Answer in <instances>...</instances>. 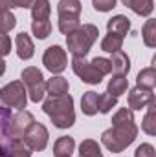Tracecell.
Returning <instances> with one entry per match:
<instances>
[{
	"label": "cell",
	"instance_id": "3957f363",
	"mask_svg": "<svg viewBox=\"0 0 156 157\" xmlns=\"http://www.w3.org/2000/svg\"><path fill=\"white\" fill-rule=\"evenodd\" d=\"M97 35H99V31L94 24H83L76 31L66 35V48L72 53V57L84 59L88 55L90 48L94 46V42L97 40Z\"/></svg>",
	"mask_w": 156,
	"mask_h": 157
},
{
	"label": "cell",
	"instance_id": "1f68e13d",
	"mask_svg": "<svg viewBox=\"0 0 156 157\" xmlns=\"http://www.w3.org/2000/svg\"><path fill=\"white\" fill-rule=\"evenodd\" d=\"M134 157H156L154 146H153V144H149V143L140 144V146L136 148V152H134Z\"/></svg>",
	"mask_w": 156,
	"mask_h": 157
},
{
	"label": "cell",
	"instance_id": "7c38bea8",
	"mask_svg": "<svg viewBox=\"0 0 156 157\" xmlns=\"http://www.w3.org/2000/svg\"><path fill=\"white\" fill-rule=\"evenodd\" d=\"M11 0H0V35H7L17 26V18L11 13Z\"/></svg>",
	"mask_w": 156,
	"mask_h": 157
},
{
	"label": "cell",
	"instance_id": "4316f807",
	"mask_svg": "<svg viewBox=\"0 0 156 157\" xmlns=\"http://www.w3.org/2000/svg\"><path fill=\"white\" fill-rule=\"evenodd\" d=\"M121 46H123V37L114 35V33H109L101 40V49L107 51V53H116V51L121 49Z\"/></svg>",
	"mask_w": 156,
	"mask_h": 157
},
{
	"label": "cell",
	"instance_id": "8fae6325",
	"mask_svg": "<svg viewBox=\"0 0 156 157\" xmlns=\"http://www.w3.org/2000/svg\"><path fill=\"white\" fill-rule=\"evenodd\" d=\"M151 101H154V93L153 90H147V88H132L129 91V108L130 110H142L145 108Z\"/></svg>",
	"mask_w": 156,
	"mask_h": 157
},
{
	"label": "cell",
	"instance_id": "9a60e30c",
	"mask_svg": "<svg viewBox=\"0 0 156 157\" xmlns=\"http://www.w3.org/2000/svg\"><path fill=\"white\" fill-rule=\"evenodd\" d=\"M112 64V73L116 75H127L130 70V59L127 57V53H123L121 49L112 53V59H109Z\"/></svg>",
	"mask_w": 156,
	"mask_h": 157
},
{
	"label": "cell",
	"instance_id": "83f0119b",
	"mask_svg": "<svg viewBox=\"0 0 156 157\" xmlns=\"http://www.w3.org/2000/svg\"><path fill=\"white\" fill-rule=\"evenodd\" d=\"M57 13L59 15H81V2L79 0H59Z\"/></svg>",
	"mask_w": 156,
	"mask_h": 157
},
{
	"label": "cell",
	"instance_id": "2e32d148",
	"mask_svg": "<svg viewBox=\"0 0 156 157\" xmlns=\"http://www.w3.org/2000/svg\"><path fill=\"white\" fill-rule=\"evenodd\" d=\"M121 2L140 17H149L154 9V0H121Z\"/></svg>",
	"mask_w": 156,
	"mask_h": 157
},
{
	"label": "cell",
	"instance_id": "8992f818",
	"mask_svg": "<svg viewBox=\"0 0 156 157\" xmlns=\"http://www.w3.org/2000/svg\"><path fill=\"white\" fill-rule=\"evenodd\" d=\"M33 122H35L33 113H30V112H26V110H20L18 113L11 115L7 126L4 128V132H6L9 137H13V139H24L28 128H30Z\"/></svg>",
	"mask_w": 156,
	"mask_h": 157
},
{
	"label": "cell",
	"instance_id": "9c48e42d",
	"mask_svg": "<svg viewBox=\"0 0 156 157\" xmlns=\"http://www.w3.org/2000/svg\"><path fill=\"white\" fill-rule=\"evenodd\" d=\"M48 137H50L48 128L44 124H40V122H33L28 128V132H26L22 141L31 152H42L46 148V144H48Z\"/></svg>",
	"mask_w": 156,
	"mask_h": 157
},
{
	"label": "cell",
	"instance_id": "d590c367",
	"mask_svg": "<svg viewBox=\"0 0 156 157\" xmlns=\"http://www.w3.org/2000/svg\"><path fill=\"white\" fill-rule=\"evenodd\" d=\"M33 2H35V0H11V6H13V7H24V9H26V7H31Z\"/></svg>",
	"mask_w": 156,
	"mask_h": 157
},
{
	"label": "cell",
	"instance_id": "ac0fdd59",
	"mask_svg": "<svg viewBox=\"0 0 156 157\" xmlns=\"http://www.w3.org/2000/svg\"><path fill=\"white\" fill-rule=\"evenodd\" d=\"M142 130L147 135H156V101L147 104V113L142 121Z\"/></svg>",
	"mask_w": 156,
	"mask_h": 157
},
{
	"label": "cell",
	"instance_id": "44dd1931",
	"mask_svg": "<svg viewBox=\"0 0 156 157\" xmlns=\"http://www.w3.org/2000/svg\"><path fill=\"white\" fill-rule=\"evenodd\" d=\"M97 102H99V95L96 91H86L81 99V110L84 115H96L97 110Z\"/></svg>",
	"mask_w": 156,
	"mask_h": 157
},
{
	"label": "cell",
	"instance_id": "cb8c5ba5",
	"mask_svg": "<svg viewBox=\"0 0 156 157\" xmlns=\"http://www.w3.org/2000/svg\"><path fill=\"white\" fill-rule=\"evenodd\" d=\"M136 82H138V86H140V88H147V90H153V88L156 86V70H154V66L142 70V71L138 73V78H136Z\"/></svg>",
	"mask_w": 156,
	"mask_h": 157
},
{
	"label": "cell",
	"instance_id": "d6a6232c",
	"mask_svg": "<svg viewBox=\"0 0 156 157\" xmlns=\"http://www.w3.org/2000/svg\"><path fill=\"white\" fill-rule=\"evenodd\" d=\"M92 6L96 11H101V13H107L110 9L116 7V0H92Z\"/></svg>",
	"mask_w": 156,
	"mask_h": 157
},
{
	"label": "cell",
	"instance_id": "5bb4252c",
	"mask_svg": "<svg viewBox=\"0 0 156 157\" xmlns=\"http://www.w3.org/2000/svg\"><path fill=\"white\" fill-rule=\"evenodd\" d=\"M107 29H109V33L125 37L129 33V29H130V20L127 17H123V15H116L107 22Z\"/></svg>",
	"mask_w": 156,
	"mask_h": 157
},
{
	"label": "cell",
	"instance_id": "7402d4cb",
	"mask_svg": "<svg viewBox=\"0 0 156 157\" xmlns=\"http://www.w3.org/2000/svg\"><path fill=\"white\" fill-rule=\"evenodd\" d=\"M129 88V78L125 75H114V77L109 80V88H107V93L114 95V97H119L127 91Z\"/></svg>",
	"mask_w": 156,
	"mask_h": 157
},
{
	"label": "cell",
	"instance_id": "484cf974",
	"mask_svg": "<svg viewBox=\"0 0 156 157\" xmlns=\"http://www.w3.org/2000/svg\"><path fill=\"white\" fill-rule=\"evenodd\" d=\"M79 157H103V154L94 139H84L79 144Z\"/></svg>",
	"mask_w": 156,
	"mask_h": 157
},
{
	"label": "cell",
	"instance_id": "5b68a950",
	"mask_svg": "<svg viewBox=\"0 0 156 157\" xmlns=\"http://www.w3.org/2000/svg\"><path fill=\"white\" fill-rule=\"evenodd\" d=\"M22 82L28 90V95L33 102H40L46 95V82H44V77H42V71L39 68H24L22 70Z\"/></svg>",
	"mask_w": 156,
	"mask_h": 157
},
{
	"label": "cell",
	"instance_id": "603a6c76",
	"mask_svg": "<svg viewBox=\"0 0 156 157\" xmlns=\"http://www.w3.org/2000/svg\"><path fill=\"white\" fill-rule=\"evenodd\" d=\"M50 0H35L31 6V17L33 20H50Z\"/></svg>",
	"mask_w": 156,
	"mask_h": 157
},
{
	"label": "cell",
	"instance_id": "f1b7e54d",
	"mask_svg": "<svg viewBox=\"0 0 156 157\" xmlns=\"http://www.w3.org/2000/svg\"><path fill=\"white\" fill-rule=\"evenodd\" d=\"M31 31L37 39H46L51 33V22L50 20H33L31 22Z\"/></svg>",
	"mask_w": 156,
	"mask_h": 157
},
{
	"label": "cell",
	"instance_id": "e0dca14e",
	"mask_svg": "<svg viewBox=\"0 0 156 157\" xmlns=\"http://www.w3.org/2000/svg\"><path fill=\"white\" fill-rule=\"evenodd\" d=\"M68 80L64 77H61V75H55V77H51L48 82H46V91L51 95V97H59V95H64V93H68Z\"/></svg>",
	"mask_w": 156,
	"mask_h": 157
},
{
	"label": "cell",
	"instance_id": "ba28073f",
	"mask_svg": "<svg viewBox=\"0 0 156 157\" xmlns=\"http://www.w3.org/2000/svg\"><path fill=\"white\" fill-rule=\"evenodd\" d=\"M0 154L2 157H31L33 152L24 144L22 139H13L0 130Z\"/></svg>",
	"mask_w": 156,
	"mask_h": 157
},
{
	"label": "cell",
	"instance_id": "4fadbf2b",
	"mask_svg": "<svg viewBox=\"0 0 156 157\" xmlns=\"http://www.w3.org/2000/svg\"><path fill=\"white\" fill-rule=\"evenodd\" d=\"M15 42H17V55H18V59L30 60L33 57V53H35V46H33V40L30 39V35L22 31V33L17 35Z\"/></svg>",
	"mask_w": 156,
	"mask_h": 157
},
{
	"label": "cell",
	"instance_id": "f546056e",
	"mask_svg": "<svg viewBox=\"0 0 156 157\" xmlns=\"http://www.w3.org/2000/svg\"><path fill=\"white\" fill-rule=\"evenodd\" d=\"M117 104V97L110 95V93H103L99 95V102H97V110L101 113H109L114 106Z\"/></svg>",
	"mask_w": 156,
	"mask_h": 157
},
{
	"label": "cell",
	"instance_id": "8d00e7d4",
	"mask_svg": "<svg viewBox=\"0 0 156 157\" xmlns=\"http://www.w3.org/2000/svg\"><path fill=\"white\" fill-rule=\"evenodd\" d=\"M4 71H6V62H4V57H0V77L4 75Z\"/></svg>",
	"mask_w": 156,
	"mask_h": 157
},
{
	"label": "cell",
	"instance_id": "30bf717a",
	"mask_svg": "<svg viewBox=\"0 0 156 157\" xmlns=\"http://www.w3.org/2000/svg\"><path fill=\"white\" fill-rule=\"evenodd\" d=\"M72 70L83 82L86 84H99L103 80V75L92 66V62H88L86 59L81 57H74L72 59Z\"/></svg>",
	"mask_w": 156,
	"mask_h": 157
},
{
	"label": "cell",
	"instance_id": "f35d334b",
	"mask_svg": "<svg viewBox=\"0 0 156 157\" xmlns=\"http://www.w3.org/2000/svg\"><path fill=\"white\" fill-rule=\"evenodd\" d=\"M0 157H2V154H0Z\"/></svg>",
	"mask_w": 156,
	"mask_h": 157
},
{
	"label": "cell",
	"instance_id": "ffe728a7",
	"mask_svg": "<svg viewBox=\"0 0 156 157\" xmlns=\"http://www.w3.org/2000/svg\"><path fill=\"white\" fill-rule=\"evenodd\" d=\"M76 148V141L74 137H68V135H63L55 141L53 144V155L55 157H61V155H70Z\"/></svg>",
	"mask_w": 156,
	"mask_h": 157
},
{
	"label": "cell",
	"instance_id": "7a4b0ae2",
	"mask_svg": "<svg viewBox=\"0 0 156 157\" xmlns=\"http://www.w3.org/2000/svg\"><path fill=\"white\" fill-rule=\"evenodd\" d=\"M42 110L48 117L51 119L55 128H70L76 122V112H74V99L72 95L64 93L59 97H48L42 104Z\"/></svg>",
	"mask_w": 156,
	"mask_h": 157
},
{
	"label": "cell",
	"instance_id": "836d02e7",
	"mask_svg": "<svg viewBox=\"0 0 156 157\" xmlns=\"http://www.w3.org/2000/svg\"><path fill=\"white\" fill-rule=\"evenodd\" d=\"M11 51V39L7 35H0V57L9 55Z\"/></svg>",
	"mask_w": 156,
	"mask_h": 157
},
{
	"label": "cell",
	"instance_id": "4dcf8cb0",
	"mask_svg": "<svg viewBox=\"0 0 156 157\" xmlns=\"http://www.w3.org/2000/svg\"><path fill=\"white\" fill-rule=\"evenodd\" d=\"M92 62V66L105 77V75H109V73H112V64H110V60L109 59H105V57H96L94 60H90Z\"/></svg>",
	"mask_w": 156,
	"mask_h": 157
},
{
	"label": "cell",
	"instance_id": "e575fe53",
	"mask_svg": "<svg viewBox=\"0 0 156 157\" xmlns=\"http://www.w3.org/2000/svg\"><path fill=\"white\" fill-rule=\"evenodd\" d=\"M9 119H11V112H9L7 108H2V106H0V130H4V128L7 126Z\"/></svg>",
	"mask_w": 156,
	"mask_h": 157
},
{
	"label": "cell",
	"instance_id": "277c9868",
	"mask_svg": "<svg viewBox=\"0 0 156 157\" xmlns=\"http://www.w3.org/2000/svg\"><path fill=\"white\" fill-rule=\"evenodd\" d=\"M0 101L7 108L24 110L26 108V102H28V90H26L24 82L22 80H13V82L6 84L0 90Z\"/></svg>",
	"mask_w": 156,
	"mask_h": 157
},
{
	"label": "cell",
	"instance_id": "6da1fadb",
	"mask_svg": "<svg viewBox=\"0 0 156 157\" xmlns=\"http://www.w3.org/2000/svg\"><path fill=\"white\" fill-rule=\"evenodd\" d=\"M138 137V126L134 122V113L130 108H119L112 117V128L103 132L101 143L112 154L123 152Z\"/></svg>",
	"mask_w": 156,
	"mask_h": 157
},
{
	"label": "cell",
	"instance_id": "74e56055",
	"mask_svg": "<svg viewBox=\"0 0 156 157\" xmlns=\"http://www.w3.org/2000/svg\"><path fill=\"white\" fill-rule=\"evenodd\" d=\"M61 157H70V155H61Z\"/></svg>",
	"mask_w": 156,
	"mask_h": 157
},
{
	"label": "cell",
	"instance_id": "d6986e66",
	"mask_svg": "<svg viewBox=\"0 0 156 157\" xmlns=\"http://www.w3.org/2000/svg\"><path fill=\"white\" fill-rule=\"evenodd\" d=\"M81 26V15H59V31L70 35Z\"/></svg>",
	"mask_w": 156,
	"mask_h": 157
},
{
	"label": "cell",
	"instance_id": "d4e9b609",
	"mask_svg": "<svg viewBox=\"0 0 156 157\" xmlns=\"http://www.w3.org/2000/svg\"><path fill=\"white\" fill-rule=\"evenodd\" d=\"M142 39L147 48H156V20L149 18L142 28Z\"/></svg>",
	"mask_w": 156,
	"mask_h": 157
},
{
	"label": "cell",
	"instance_id": "52a82bcc",
	"mask_svg": "<svg viewBox=\"0 0 156 157\" xmlns=\"http://www.w3.org/2000/svg\"><path fill=\"white\" fill-rule=\"evenodd\" d=\"M42 64L48 71H51L53 75L57 73H63L68 66V57H66V51L61 48V46H50L44 55H42Z\"/></svg>",
	"mask_w": 156,
	"mask_h": 157
}]
</instances>
